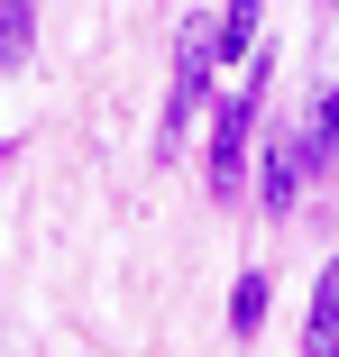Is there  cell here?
<instances>
[{"label": "cell", "mask_w": 339, "mask_h": 357, "mask_svg": "<svg viewBox=\"0 0 339 357\" xmlns=\"http://www.w3.org/2000/svg\"><path fill=\"white\" fill-rule=\"evenodd\" d=\"M37 46V0H0V74H19Z\"/></svg>", "instance_id": "8992f818"}, {"label": "cell", "mask_w": 339, "mask_h": 357, "mask_svg": "<svg viewBox=\"0 0 339 357\" xmlns=\"http://www.w3.org/2000/svg\"><path fill=\"white\" fill-rule=\"evenodd\" d=\"M294 128H303V147H312V174H330V165H339V83H321V101H312Z\"/></svg>", "instance_id": "5b68a950"}, {"label": "cell", "mask_w": 339, "mask_h": 357, "mask_svg": "<svg viewBox=\"0 0 339 357\" xmlns=\"http://www.w3.org/2000/svg\"><path fill=\"white\" fill-rule=\"evenodd\" d=\"M0 156H10V137H0Z\"/></svg>", "instance_id": "9c48e42d"}, {"label": "cell", "mask_w": 339, "mask_h": 357, "mask_svg": "<svg viewBox=\"0 0 339 357\" xmlns=\"http://www.w3.org/2000/svg\"><path fill=\"white\" fill-rule=\"evenodd\" d=\"M303 357H339V257L312 275V321H303Z\"/></svg>", "instance_id": "277c9868"}, {"label": "cell", "mask_w": 339, "mask_h": 357, "mask_svg": "<svg viewBox=\"0 0 339 357\" xmlns=\"http://www.w3.org/2000/svg\"><path fill=\"white\" fill-rule=\"evenodd\" d=\"M303 183H312V147H303V128H285L276 147L257 156V211H266V220H285V211L303 202Z\"/></svg>", "instance_id": "3957f363"}, {"label": "cell", "mask_w": 339, "mask_h": 357, "mask_svg": "<svg viewBox=\"0 0 339 357\" xmlns=\"http://www.w3.org/2000/svg\"><path fill=\"white\" fill-rule=\"evenodd\" d=\"M266 83H276V55H248V83L229 92V110L211 119V147H202V174H211V192L229 202L239 192V174H248V137H257V119H266Z\"/></svg>", "instance_id": "7a4b0ae2"}, {"label": "cell", "mask_w": 339, "mask_h": 357, "mask_svg": "<svg viewBox=\"0 0 339 357\" xmlns=\"http://www.w3.org/2000/svg\"><path fill=\"white\" fill-rule=\"evenodd\" d=\"M266 303H276V294H266V275H239V284H229V330L257 339V330H266Z\"/></svg>", "instance_id": "ba28073f"}, {"label": "cell", "mask_w": 339, "mask_h": 357, "mask_svg": "<svg viewBox=\"0 0 339 357\" xmlns=\"http://www.w3.org/2000/svg\"><path fill=\"white\" fill-rule=\"evenodd\" d=\"M211 83H220V19H211V10H193V19L174 28V83H165V128H156V147H165V156L183 147V128L202 119Z\"/></svg>", "instance_id": "6da1fadb"}, {"label": "cell", "mask_w": 339, "mask_h": 357, "mask_svg": "<svg viewBox=\"0 0 339 357\" xmlns=\"http://www.w3.org/2000/svg\"><path fill=\"white\" fill-rule=\"evenodd\" d=\"M257 19H266V0H229V10H220V64L257 55Z\"/></svg>", "instance_id": "52a82bcc"}]
</instances>
